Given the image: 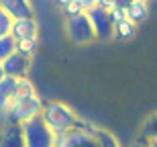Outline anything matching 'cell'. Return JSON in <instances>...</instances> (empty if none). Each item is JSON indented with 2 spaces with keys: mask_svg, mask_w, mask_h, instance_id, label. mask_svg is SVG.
Here are the masks:
<instances>
[{
  "mask_svg": "<svg viewBox=\"0 0 157 147\" xmlns=\"http://www.w3.org/2000/svg\"><path fill=\"white\" fill-rule=\"evenodd\" d=\"M41 117L45 118V123L49 125L57 135H63V133L80 129L82 121H84V118H80L76 114V110H74L71 106H67L65 102H57V100L45 102Z\"/></svg>",
  "mask_w": 157,
  "mask_h": 147,
  "instance_id": "obj_1",
  "label": "cell"
},
{
  "mask_svg": "<svg viewBox=\"0 0 157 147\" xmlns=\"http://www.w3.org/2000/svg\"><path fill=\"white\" fill-rule=\"evenodd\" d=\"M45 102L39 98V94L23 96V98H14L10 102V108L6 112V123L8 125H25L27 121L35 117H41Z\"/></svg>",
  "mask_w": 157,
  "mask_h": 147,
  "instance_id": "obj_2",
  "label": "cell"
},
{
  "mask_svg": "<svg viewBox=\"0 0 157 147\" xmlns=\"http://www.w3.org/2000/svg\"><path fill=\"white\" fill-rule=\"evenodd\" d=\"M25 145L27 147H55L57 133L45 123L43 117H35L23 125Z\"/></svg>",
  "mask_w": 157,
  "mask_h": 147,
  "instance_id": "obj_3",
  "label": "cell"
},
{
  "mask_svg": "<svg viewBox=\"0 0 157 147\" xmlns=\"http://www.w3.org/2000/svg\"><path fill=\"white\" fill-rule=\"evenodd\" d=\"M65 35L74 45H88L96 41V33L88 12H82L74 18H65Z\"/></svg>",
  "mask_w": 157,
  "mask_h": 147,
  "instance_id": "obj_4",
  "label": "cell"
},
{
  "mask_svg": "<svg viewBox=\"0 0 157 147\" xmlns=\"http://www.w3.org/2000/svg\"><path fill=\"white\" fill-rule=\"evenodd\" d=\"M88 17L92 21V27H94V33H96V39L100 41H108L114 37V25L110 21V14L102 8H92V10L88 12Z\"/></svg>",
  "mask_w": 157,
  "mask_h": 147,
  "instance_id": "obj_5",
  "label": "cell"
},
{
  "mask_svg": "<svg viewBox=\"0 0 157 147\" xmlns=\"http://www.w3.org/2000/svg\"><path fill=\"white\" fill-rule=\"evenodd\" d=\"M55 147H98L96 137L84 131H70L63 135H57V143Z\"/></svg>",
  "mask_w": 157,
  "mask_h": 147,
  "instance_id": "obj_6",
  "label": "cell"
},
{
  "mask_svg": "<svg viewBox=\"0 0 157 147\" xmlns=\"http://www.w3.org/2000/svg\"><path fill=\"white\" fill-rule=\"evenodd\" d=\"M0 8H4L14 21L35 18V8L31 0H0Z\"/></svg>",
  "mask_w": 157,
  "mask_h": 147,
  "instance_id": "obj_7",
  "label": "cell"
},
{
  "mask_svg": "<svg viewBox=\"0 0 157 147\" xmlns=\"http://www.w3.org/2000/svg\"><path fill=\"white\" fill-rule=\"evenodd\" d=\"M10 35L17 41L39 39V23H37V18H21V21H14Z\"/></svg>",
  "mask_w": 157,
  "mask_h": 147,
  "instance_id": "obj_8",
  "label": "cell"
},
{
  "mask_svg": "<svg viewBox=\"0 0 157 147\" xmlns=\"http://www.w3.org/2000/svg\"><path fill=\"white\" fill-rule=\"evenodd\" d=\"M2 68H4L6 76H12V78H18L21 80V78H27V74H29L31 59L17 51L14 55H10V57L6 59V61H2Z\"/></svg>",
  "mask_w": 157,
  "mask_h": 147,
  "instance_id": "obj_9",
  "label": "cell"
},
{
  "mask_svg": "<svg viewBox=\"0 0 157 147\" xmlns=\"http://www.w3.org/2000/svg\"><path fill=\"white\" fill-rule=\"evenodd\" d=\"M0 147H27L25 145L23 125H8L0 133Z\"/></svg>",
  "mask_w": 157,
  "mask_h": 147,
  "instance_id": "obj_10",
  "label": "cell"
},
{
  "mask_svg": "<svg viewBox=\"0 0 157 147\" xmlns=\"http://www.w3.org/2000/svg\"><path fill=\"white\" fill-rule=\"evenodd\" d=\"M147 17H149V4H147L145 0H135L133 4L127 8V18L133 21L135 25L143 23Z\"/></svg>",
  "mask_w": 157,
  "mask_h": 147,
  "instance_id": "obj_11",
  "label": "cell"
},
{
  "mask_svg": "<svg viewBox=\"0 0 157 147\" xmlns=\"http://www.w3.org/2000/svg\"><path fill=\"white\" fill-rule=\"evenodd\" d=\"M135 35H137V25H135L133 21L124 18V21L114 25V37H117L118 41H128V39H133Z\"/></svg>",
  "mask_w": 157,
  "mask_h": 147,
  "instance_id": "obj_12",
  "label": "cell"
},
{
  "mask_svg": "<svg viewBox=\"0 0 157 147\" xmlns=\"http://www.w3.org/2000/svg\"><path fill=\"white\" fill-rule=\"evenodd\" d=\"M94 137H96V141H98V147H122L121 141L114 137V133L102 129V127H98V129H96Z\"/></svg>",
  "mask_w": 157,
  "mask_h": 147,
  "instance_id": "obj_13",
  "label": "cell"
},
{
  "mask_svg": "<svg viewBox=\"0 0 157 147\" xmlns=\"http://www.w3.org/2000/svg\"><path fill=\"white\" fill-rule=\"evenodd\" d=\"M141 137L147 141H157V112L147 117V121L141 127Z\"/></svg>",
  "mask_w": 157,
  "mask_h": 147,
  "instance_id": "obj_14",
  "label": "cell"
},
{
  "mask_svg": "<svg viewBox=\"0 0 157 147\" xmlns=\"http://www.w3.org/2000/svg\"><path fill=\"white\" fill-rule=\"evenodd\" d=\"M17 53V39L12 35L0 39V61H6V59Z\"/></svg>",
  "mask_w": 157,
  "mask_h": 147,
  "instance_id": "obj_15",
  "label": "cell"
},
{
  "mask_svg": "<svg viewBox=\"0 0 157 147\" xmlns=\"http://www.w3.org/2000/svg\"><path fill=\"white\" fill-rule=\"evenodd\" d=\"M17 90H18V78H12V76H6L2 82H0V94L8 96V98H14L17 96Z\"/></svg>",
  "mask_w": 157,
  "mask_h": 147,
  "instance_id": "obj_16",
  "label": "cell"
},
{
  "mask_svg": "<svg viewBox=\"0 0 157 147\" xmlns=\"http://www.w3.org/2000/svg\"><path fill=\"white\" fill-rule=\"evenodd\" d=\"M39 49V39H29V41H17V51L25 57L33 59L35 51Z\"/></svg>",
  "mask_w": 157,
  "mask_h": 147,
  "instance_id": "obj_17",
  "label": "cell"
},
{
  "mask_svg": "<svg viewBox=\"0 0 157 147\" xmlns=\"http://www.w3.org/2000/svg\"><path fill=\"white\" fill-rule=\"evenodd\" d=\"M12 25H14V18L4 8H0V39H4L12 33Z\"/></svg>",
  "mask_w": 157,
  "mask_h": 147,
  "instance_id": "obj_18",
  "label": "cell"
},
{
  "mask_svg": "<svg viewBox=\"0 0 157 147\" xmlns=\"http://www.w3.org/2000/svg\"><path fill=\"white\" fill-rule=\"evenodd\" d=\"M31 94H37L33 82H31L29 78H21V80H18V90H17V96H14V98H23V96H31Z\"/></svg>",
  "mask_w": 157,
  "mask_h": 147,
  "instance_id": "obj_19",
  "label": "cell"
},
{
  "mask_svg": "<svg viewBox=\"0 0 157 147\" xmlns=\"http://www.w3.org/2000/svg\"><path fill=\"white\" fill-rule=\"evenodd\" d=\"M82 6L78 4L76 0H74V2H70V4L65 6L63 8V14H65V18H74V17H78V14H82Z\"/></svg>",
  "mask_w": 157,
  "mask_h": 147,
  "instance_id": "obj_20",
  "label": "cell"
},
{
  "mask_svg": "<svg viewBox=\"0 0 157 147\" xmlns=\"http://www.w3.org/2000/svg\"><path fill=\"white\" fill-rule=\"evenodd\" d=\"M108 14H110L112 25H117V23H121V21H124V18H127V8H122V6H117V8H112Z\"/></svg>",
  "mask_w": 157,
  "mask_h": 147,
  "instance_id": "obj_21",
  "label": "cell"
},
{
  "mask_svg": "<svg viewBox=\"0 0 157 147\" xmlns=\"http://www.w3.org/2000/svg\"><path fill=\"white\" fill-rule=\"evenodd\" d=\"M76 2L82 6V10H84V12H90L92 8L98 6V0H76Z\"/></svg>",
  "mask_w": 157,
  "mask_h": 147,
  "instance_id": "obj_22",
  "label": "cell"
},
{
  "mask_svg": "<svg viewBox=\"0 0 157 147\" xmlns=\"http://www.w3.org/2000/svg\"><path fill=\"white\" fill-rule=\"evenodd\" d=\"M117 0H98V8H102V10L110 12L112 8H117Z\"/></svg>",
  "mask_w": 157,
  "mask_h": 147,
  "instance_id": "obj_23",
  "label": "cell"
},
{
  "mask_svg": "<svg viewBox=\"0 0 157 147\" xmlns=\"http://www.w3.org/2000/svg\"><path fill=\"white\" fill-rule=\"evenodd\" d=\"M10 102H12V100L8 98V96L0 94V114H4V117H6V112H8V108H10Z\"/></svg>",
  "mask_w": 157,
  "mask_h": 147,
  "instance_id": "obj_24",
  "label": "cell"
},
{
  "mask_svg": "<svg viewBox=\"0 0 157 147\" xmlns=\"http://www.w3.org/2000/svg\"><path fill=\"white\" fill-rule=\"evenodd\" d=\"M128 147H151V143L147 141V139H143V137H139V139H135Z\"/></svg>",
  "mask_w": 157,
  "mask_h": 147,
  "instance_id": "obj_25",
  "label": "cell"
},
{
  "mask_svg": "<svg viewBox=\"0 0 157 147\" xmlns=\"http://www.w3.org/2000/svg\"><path fill=\"white\" fill-rule=\"evenodd\" d=\"M53 2H55V4H57V6H59V8H61V10H63L65 6L70 4V2H74V0H53Z\"/></svg>",
  "mask_w": 157,
  "mask_h": 147,
  "instance_id": "obj_26",
  "label": "cell"
},
{
  "mask_svg": "<svg viewBox=\"0 0 157 147\" xmlns=\"http://www.w3.org/2000/svg\"><path fill=\"white\" fill-rule=\"evenodd\" d=\"M133 2H135V0H117V4L122 6V8H128V6L133 4Z\"/></svg>",
  "mask_w": 157,
  "mask_h": 147,
  "instance_id": "obj_27",
  "label": "cell"
},
{
  "mask_svg": "<svg viewBox=\"0 0 157 147\" xmlns=\"http://www.w3.org/2000/svg\"><path fill=\"white\" fill-rule=\"evenodd\" d=\"M4 127H6V117H4V114H0V133H2Z\"/></svg>",
  "mask_w": 157,
  "mask_h": 147,
  "instance_id": "obj_28",
  "label": "cell"
},
{
  "mask_svg": "<svg viewBox=\"0 0 157 147\" xmlns=\"http://www.w3.org/2000/svg\"><path fill=\"white\" fill-rule=\"evenodd\" d=\"M6 78V72H4V68H2V65H0V82H2V80H4Z\"/></svg>",
  "mask_w": 157,
  "mask_h": 147,
  "instance_id": "obj_29",
  "label": "cell"
},
{
  "mask_svg": "<svg viewBox=\"0 0 157 147\" xmlns=\"http://www.w3.org/2000/svg\"><path fill=\"white\" fill-rule=\"evenodd\" d=\"M149 143H151V147H157V141H149Z\"/></svg>",
  "mask_w": 157,
  "mask_h": 147,
  "instance_id": "obj_30",
  "label": "cell"
},
{
  "mask_svg": "<svg viewBox=\"0 0 157 147\" xmlns=\"http://www.w3.org/2000/svg\"><path fill=\"white\" fill-rule=\"evenodd\" d=\"M0 65H2V61H0Z\"/></svg>",
  "mask_w": 157,
  "mask_h": 147,
  "instance_id": "obj_31",
  "label": "cell"
},
{
  "mask_svg": "<svg viewBox=\"0 0 157 147\" xmlns=\"http://www.w3.org/2000/svg\"><path fill=\"white\" fill-rule=\"evenodd\" d=\"M145 2H149V0H145Z\"/></svg>",
  "mask_w": 157,
  "mask_h": 147,
  "instance_id": "obj_32",
  "label": "cell"
}]
</instances>
